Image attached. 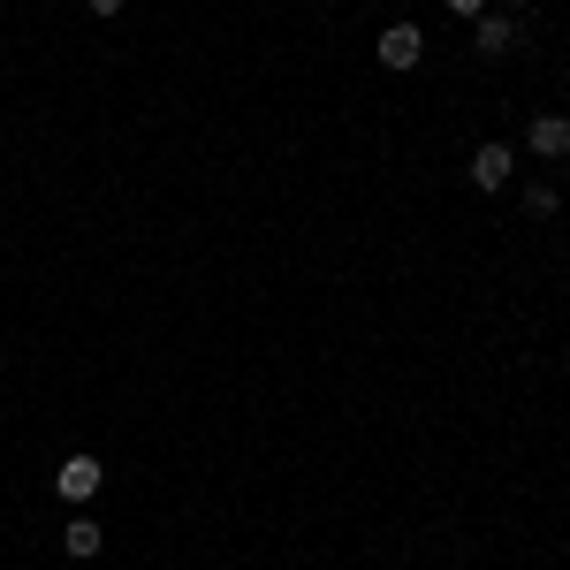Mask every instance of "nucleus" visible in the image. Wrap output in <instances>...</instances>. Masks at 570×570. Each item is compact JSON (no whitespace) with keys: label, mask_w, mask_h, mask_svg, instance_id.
I'll return each mask as SVG.
<instances>
[{"label":"nucleus","mask_w":570,"mask_h":570,"mask_svg":"<svg viewBox=\"0 0 570 570\" xmlns=\"http://www.w3.org/2000/svg\"><path fill=\"white\" fill-rule=\"evenodd\" d=\"M449 16H464V23H480V16H487V0H449Z\"/></svg>","instance_id":"obj_8"},{"label":"nucleus","mask_w":570,"mask_h":570,"mask_svg":"<svg viewBox=\"0 0 570 570\" xmlns=\"http://www.w3.org/2000/svg\"><path fill=\"white\" fill-rule=\"evenodd\" d=\"M91 16H122V0H91Z\"/></svg>","instance_id":"obj_9"},{"label":"nucleus","mask_w":570,"mask_h":570,"mask_svg":"<svg viewBox=\"0 0 570 570\" xmlns=\"http://www.w3.org/2000/svg\"><path fill=\"white\" fill-rule=\"evenodd\" d=\"M61 548L85 563V556H99V548H107V525H99V518H69V525H61Z\"/></svg>","instance_id":"obj_6"},{"label":"nucleus","mask_w":570,"mask_h":570,"mask_svg":"<svg viewBox=\"0 0 570 570\" xmlns=\"http://www.w3.org/2000/svg\"><path fill=\"white\" fill-rule=\"evenodd\" d=\"M381 61H389V69H419V61H426V31H419V23H389V31H381Z\"/></svg>","instance_id":"obj_4"},{"label":"nucleus","mask_w":570,"mask_h":570,"mask_svg":"<svg viewBox=\"0 0 570 570\" xmlns=\"http://www.w3.org/2000/svg\"><path fill=\"white\" fill-rule=\"evenodd\" d=\"M510 168H518V153H510V145H480L464 176L480 183V190H502V183H510Z\"/></svg>","instance_id":"obj_5"},{"label":"nucleus","mask_w":570,"mask_h":570,"mask_svg":"<svg viewBox=\"0 0 570 570\" xmlns=\"http://www.w3.org/2000/svg\"><path fill=\"white\" fill-rule=\"evenodd\" d=\"M472 46H480L487 61H502V53L518 46V16H510V8H487L480 23H472Z\"/></svg>","instance_id":"obj_3"},{"label":"nucleus","mask_w":570,"mask_h":570,"mask_svg":"<svg viewBox=\"0 0 570 570\" xmlns=\"http://www.w3.org/2000/svg\"><path fill=\"white\" fill-rule=\"evenodd\" d=\"M525 153L532 160H570V115H532L525 122Z\"/></svg>","instance_id":"obj_2"},{"label":"nucleus","mask_w":570,"mask_h":570,"mask_svg":"<svg viewBox=\"0 0 570 570\" xmlns=\"http://www.w3.org/2000/svg\"><path fill=\"white\" fill-rule=\"evenodd\" d=\"M99 480H107V464H99V456H85V449H77V456H61V472H53L61 502H91V494H99Z\"/></svg>","instance_id":"obj_1"},{"label":"nucleus","mask_w":570,"mask_h":570,"mask_svg":"<svg viewBox=\"0 0 570 570\" xmlns=\"http://www.w3.org/2000/svg\"><path fill=\"white\" fill-rule=\"evenodd\" d=\"M518 8H532V0H510V16H518Z\"/></svg>","instance_id":"obj_10"},{"label":"nucleus","mask_w":570,"mask_h":570,"mask_svg":"<svg viewBox=\"0 0 570 570\" xmlns=\"http://www.w3.org/2000/svg\"><path fill=\"white\" fill-rule=\"evenodd\" d=\"M556 206H563V190H556V183H525V214H556Z\"/></svg>","instance_id":"obj_7"}]
</instances>
